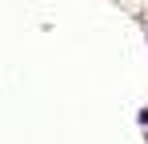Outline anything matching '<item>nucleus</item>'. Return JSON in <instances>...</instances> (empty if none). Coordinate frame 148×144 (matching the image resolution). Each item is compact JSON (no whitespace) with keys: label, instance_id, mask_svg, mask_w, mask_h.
Here are the masks:
<instances>
[{"label":"nucleus","instance_id":"1","mask_svg":"<svg viewBox=\"0 0 148 144\" xmlns=\"http://www.w3.org/2000/svg\"><path fill=\"white\" fill-rule=\"evenodd\" d=\"M140 124H144V128H148V108H144V112H140Z\"/></svg>","mask_w":148,"mask_h":144}]
</instances>
